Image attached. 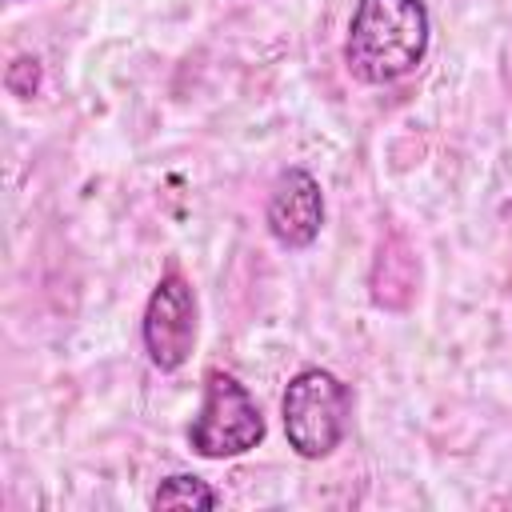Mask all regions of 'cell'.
Segmentation results:
<instances>
[{
    "instance_id": "cell-1",
    "label": "cell",
    "mask_w": 512,
    "mask_h": 512,
    "mask_svg": "<svg viewBox=\"0 0 512 512\" xmlns=\"http://www.w3.org/2000/svg\"><path fill=\"white\" fill-rule=\"evenodd\" d=\"M428 40L432 20L424 0H356L344 64L360 84H396L420 68Z\"/></svg>"
},
{
    "instance_id": "cell-2",
    "label": "cell",
    "mask_w": 512,
    "mask_h": 512,
    "mask_svg": "<svg viewBox=\"0 0 512 512\" xmlns=\"http://www.w3.org/2000/svg\"><path fill=\"white\" fill-rule=\"evenodd\" d=\"M284 436L300 460H324L340 448L352 416V388L328 368H300L280 396Z\"/></svg>"
},
{
    "instance_id": "cell-3",
    "label": "cell",
    "mask_w": 512,
    "mask_h": 512,
    "mask_svg": "<svg viewBox=\"0 0 512 512\" xmlns=\"http://www.w3.org/2000/svg\"><path fill=\"white\" fill-rule=\"evenodd\" d=\"M264 440V416L252 392L224 368L204 372V400L188 424V444L204 460L244 456Z\"/></svg>"
},
{
    "instance_id": "cell-4",
    "label": "cell",
    "mask_w": 512,
    "mask_h": 512,
    "mask_svg": "<svg viewBox=\"0 0 512 512\" xmlns=\"http://www.w3.org/2000/svg\"><path fill=\"white\" fill-rule=\"evenodd\" d=\"M140 336H144V352L160 372H176L184 368V360L192 356L196 344V292L188 284V276L180 268H168L148 304H144V320H140Z\"/></svg>"
},
{
    "instance_id": "cell-5",
    "label": "cell",
    "mask_w": 512,
    "mask_h": 512,
    "mask_svg": "<svg viewBox=\"0 0 512 512\" xmlns=\"http://www.w3.org/2000/svg\"><path fill=\"white\" fill-rule=\"evenodd\" d=\"M264 224L272 232V240L280 248H308L316 244L320 228H324V192L320 180L308 168H284L272 184L268 208H264Z\"/></svg>"
},
{
    "instance_id": "cell-6",
    "label": "cell",
    "mask_w": 512,
    "mask_h": 512,
    "mask_svg": "<svg viewBox=\"0 0 512 512\" xmlns=\"http://www.w3.org/2000/svg\"><path fill=\"white\" fill-rule=\"evenodd\" d=\"M216 504H220V492L208 480L188 472L164 476L152 492V508H216Z\"/></svg>"
}]
</instances>
